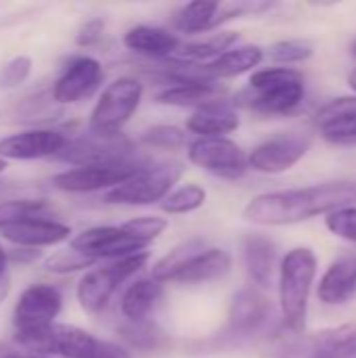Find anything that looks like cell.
Here are the masks:
<instances>
[{
  "label": "cell",
  "mask_w": 356,
  "mask_h": 358,
  "mask_svg": "<svg viewBox=\"0 0 356 358\" xmlns=\"http://www.w3.org/2000/svg\"><path fill=\"white\" fill-rule=\"evenodd\" d=\"M353 203H356L355 180H332L262 193L243 208V218L258 227H290Z\"/></svg>",
  "instance_id": "6da1fadb"
},
{
  "label": "cell",
  "mask_w": 356,
  "mask_h": 358,
  "mask_svg": "<svg viewBox=\"0 0 356 358\" xmlns=\"http://www.w3.org/2000/svg\"><path fill=\"white\" fill-rule=\"evenodd\" d=\"M15 342L21 348L42 357L132 358L124 346L101 340L82 327L65 323H52L44 329L15 334Z\"/></svg>",
  "instance_id": "7a4b0ae2"
},
{
  "label": "cell",
  "mask_w": 356,
  "mask_h": 358,
  "mask_svg": "<svg viewBox=\"0 0 356 358\" xmlns=\"http://www.w3.org/2000/svg\"><path fill=\"white\" fill-rule=\"evenodd\" d=\"M317 277V256L311 248L290 250L279 264V306L290 331L302 334L306 327L308 298Z\"/></svg>",
  "instance_id": "3957f363"
},
{
  "label": "cell",
  "mask_w": 356,
  "mask_h": 358,
  "mask_svg": "<svg viewBox=\"0 0 356 358\" xmlns=\"http://www.w3.org/2000/svg\"><path fill=\"white\" fill-rule=\"evenodd\" d=\"M147 262H149V252H141L120 260H111L99 268L86 271L76 289L80 308L86 315H101L111 302L113 294L120 289V285L126 283L130 277H134L141 268H145Z\"/></svg>",
  "instance_id": "277c9868"
},
{
  "label": "cell",
  "mask_w": 356,
  "mask_h": 358,
  "mask_svg": "<svg viewBox=\"0 0 356 358\" xmlns=\"http://www.w3.org/2000/svg\"><path fill=\"white\" fill-rule=\"evenodd\" d=\"M185 166L180 162L149 164L147 168L132 174L122 185L113 187L103 195L105 203L111 206H153L162 203L174 185L183 178Z\"/></svg>",
  "instance_id": "5b68a950"
},
{
  "label": "cell",
  "mask_w": 356,
  "mask_h": 358,
  "mask_svg": "<svg viewBox=\"0 0 356 358\" xmlns=\"http://www.w3.org/2000/svg\"><path fill=\"white\" fill-rule=\"evenodd\" d=\"M143 82L132 76H122L107 84L97 105L92 107L88 130L97 134H120L143 101Z\"/></svg>",
  "instance_id": "8992f818"
},
{
  "label": "cell",
  "mask_w": 356,
  "mask_h": 358,
  "mask_svg": "<svg viewBox=\"0 0 356 358\" xmlns=\"http://www.w3.org/2000/svg\"><path fill=\"white\" fill-rule=\"evenodd\" d=\"M55 159L65 162L73 168L82 166H107L124 164L134 159V145L126 134H97L84 132L69 138L67 145L55 155Z\"/></svg>",
  "instance_id": "52a82bcc"
},
{
  "label": "cell",
  "mask_w": 356,
  "mask_h": 358,
  "mask_svg": "<svg viewBox=\"0 0 356 358\" xmlns=\"http://www.w3.org/2000/svg\"><path fill=\"white\" fill-rule=\"evenodd\" d=\"M147 166H149L147 159L134 157L124 164L69 168L52 176V187L63 193H94V191L107 193Z\"/></svg>",
  "instance_id": "ba28073f"
},
{
  "label": "cell",
  "mask_w": 356,
  "mask_h": 358,
  "mask_svg": "<svg viewBox=\"0 0 356 358\" xmlns=\"http://www.w3.org/2000/svg\"><path fill=\"white\" fill-rule=\"evenodd\" d=\"M189 162L197 168L227 180H237L245 176L248 168V155L245 151L227 136L216 138H195L189 143Z\"/></svg>",
  "instance_id": "9c48e42d"
},
{
  "label": "cell",
  "mask_w": 356,
  "mask_h": 358,
  "mask_svg": "<svg viewBox=\"0 0 356 358\" xmlns=\"http://www.w3.org/2000/svg\"><path fill=\"white\" fill-rule=\"evenodd\" d=\"M311 134L306 132H283L277 134L258 147H254L248 155V168L262 174H283L292 170L311 149Z\"/></svg>",
  "instance_id": "30bf717a"
},
{
  "label": "cell",
  "mask_w": 356,
  "mask_h": 358,
  "mask_svg": "<svg viewBox=\"0 0 356 358\" xmlns=\"http://www.w3.org/2000/svg\"><path fill=\"white\" fill-rule=\"evenodd\" d=\"M61 308H63V296L57 287L48 283H34L25 287L13 310L15 334L36 331L57 323Z\"/></svg>",
  "instance_id": "8fae6325"
},
{
  "label": "cell",
  "mask_w": 356,
  "mask_h": 358,
  "mask_svg": "<svg viewBox=\"0 0 356 358\" xmlns=\"http://www.w3.org/2000/svg\"><path fill=\"white\" fill-rule=\"evenodd\" d=\"M73 250L88 256L90 260H120L132 254L147 252L149 243L126 233L122 227H92L71 239Z\"/></svg>",
  "instance_id": "7c38bea8"
},
{
  "label": "cell",
  "mask_w": 356,
  "mask_h": 358,
  "mask_svg": "<svg viewBox=\"0 0 356 358\" xmlns=\"http://www.w3.org/2000/svg\"><path fill=\"white\" fill-rule=\"evenodd\" d=\"M67 141L69 136L55 128H31L15 132L0 138V159L31 162L42 157H55L67 145Z\"/></svg>",
  "instance_id": "4fadbf2b"
},
{
  "label": "cell",
  "mask_w": 356,
  "mask_h": 358,
  "mask_svg": "<svg viewBox=\"0 0 356 358\" xmlns=\"http://www.w3.org/2000/svg\"><path fill=\"white\" fill-rule=\"evenodd\" d=\"M103 65L94 57H76L63 69L52 86V101L57 105H73L88 99L103 82Z\"/></svg>",
  "instance_id": "5bb4252c"
},
{
  "label": "cell",
  "mask_w": 356,
  "mask_h": 358,
  "mask_svg": "<svg viewBox=\"0 0 356 358\" xmlns=\"http://www.w3.org/2000/svg\"><path fill=\"white\" fill-rule=\"evenodd\" d=\"M0 237L15 248L40 250L67 241L71 237V229L55 218H31L0 227Z\"/></svg>",
  "instance_id": "9a60e30c"
},
{
  "label": "cell",
  "mask_w": 356,
  "mask_h": 358,
  "mask_svg": "<svg viewBox=\"0 0 356 358\" xmlns=\"http://www.w3.org/2000/svg\"><path fill=\"white\" fill-rule=\"evenodd\" d=\"M271 317V302L258 289H241L233 296L229 306V329L235 336L256 334Z\"/></svg>",
  "instance_id": "2e32d148"
},
{
  "label": "cell",
  "mask_w": 356,
  "mask_h": 358,
  "mask_svg": "<svg viewBox=\"0 0 356 358\" xmlns=\"http://www.w3.org/2000/svg\"><path fill=\"white\" fill-rule=\"evenodd\" d=\"M304 99V80L290 82L269 90H243L239 94V105H245L262 115H285L296 111Z\"/></svg>",
  "instance_id": "e0dca14e"
},
{
  "label": "cell",
  "mask_w": 356,
  "mask_h": 358,
  "mask_svg": "<svg viewBox=\"0 0 356 358\" xmlns=\"http://www.w3.org/2000/svg\"><path fill=\"white\" fill-rule=\"evenodd\" d=\"M227 94V88L214 80H195V82H183L166 86L157 92L155 101L159 105H172V107H208L214 103H222Z\"/></svg>",
  "instance_id": "ac0fdd59"
},
{
  "label": "cell",
  "mask_w": 356,
  "mask_h": 358,
  "mask_svg": "<svg viewBox=\"0 0 356 358\" xmlns=\"http://www.w3.org/2000/svg\"><path fill=\"white\" fill-rule=\"evenodd\" d=\"M356 294V256L346 254L329 264L319 281L317 296L323 304L340 306Z\"/></svg>",
  "instance_id": "d6986e66"
},
{
  "label": "cell",
  "mask_w": 356,
  "mask_h": 358,
  "mask_svg": "<svg viewBox=\"0 0 356 358\" xmlns=\"http://www.w3.org/2000/svg\"><path fill=\"white\" fill-rule=\"evenodd\" d=\"M233 258L227 250L220 248H206L199 252L193 260H189L170 283L180 285H197V283H210L216 279H222L231 273Z\"/></svg>",
  "instance_id": "ffe728a7"
},
{
  "label": "cell",
  "mask_w": 356,
  "mask_h": 358,
  "mask_svg": "<svg viewBox=\"0 0 356 358\" xmlns=\"http://www.w3.org/2000/svg\"><path fill=\"white\" fill-rule=\"evenodd\" d=\"M124 46L151 59H170L180 48V38L164 27L134 25L124 34Z\"/></svg>",
  "instance_id": "44dd1931"
},
{
  "label": "cell",
  "mask_w": 356,
  "mask_h": 358,
  "mask_svg": "<svg viewBox=\"0 0 356 358\" xmlns=\"http://www.w3.org/2000/svg\"><path fill=\"white\" fill-rule=\"evenodd\" d=\"M243 262L250 279L266 289L277 273V245L262 235H248L243 239Z\"/></svg>",
  "instance_id": "7402d4cb"
},
{
  "label": "cell",
  "mask_w": 356,
  "mask_h": 358,
  "mask_svg": "<svg viewBox=\"0 0 356 358\" xmlns=\"http://www.w3.org/2000/svg\"><path fill=\"white\" fill-rule=\"evenodd\" d=\"M239 128V115L229 103H214L201 109H195L187 120V130L197 134V138H216L227 136Z\"/></svg>",
  "instance_id": "603a6c76"
},
{
  "label": "cell",
  "mask_w": 356,
  "mask_h": 358,
  "mask_svg": "<svg viewBox=\"0 0 356 358\" xmlns=\"http://www.w3.org/2000/svg\"><path fill=\"white\" fill-rule=\"evenodd\" d=\"M162 298H164L162 283H157L151 277L138 279L132 285H128V289L124 292V296L120 300V310L128 323L147 321L149 315L153 313V308L162 302Z\"/></svg>",
  "instance_id": "cb8c5ba5"
},
{
  "label": "cell",
  "mask_w": 356,
  "mask_h": 358,
  "mask_svg": "<svg viewBox=\"0 0 356 358\" xmlns=\"http://www.w3.org/2000/svg\"><path fill=\"white\" fill-rule=\"evenodd\" d=\"M264 59V50L256 44H243V46H235L231 50H227L225 55H220L216 61L201 65L199 69L210 78V80H225V78H235L241 73L252 71L254 67H258Z\"/></svg>",
  "instance_id": "d4e9b609"
},
{
  "label": "cell",
  "mask_w": 356,
  "mask_h": 358,
  "mask_svg": "<svg viewBox=\"0 0 356 358\" xmlns=\"http://www.w3.org/2000/svg\"><path fill=\"white\" fill-rule=\"evenodd\" d=\"M304 355L306 358H356V323L317 331Z\"/></svg>",
  "instance_id": "484cf974"
},
{
  "label": "cell",
  "mask_w": 356,
  "mask_h": 358,
  "mask_svg": "<svg viewBox=\"0 0 356 358\" xmlns=\"http://www.w3.org/2000/svg\"><path fill=\"white\" fill-rule=\"evenodd\" d=\"M237 40H239V31H220V34H214L212 38L201 40V42H191L185 46L180 44V48L170 57V61L180 63V65L201 67V65L216 61L227 50L235 48Z\"/></svg>",
  "instance_id": "4316f807"
},
{
  "label": "cell",
  "mask_w": 356,
  "mask_h": 358,
  "mask_svg": "<svg viewBox=\"0 0 356 358\" xmlns=\"http://www.w3.org/2000/svg\"><path fill=\"white\" fill-rule=\"evenodd\" d=\"M206 250V241L204 239H187L178 245H174L166 256H162L153 268H151V279H155L157 283H170L174 279V275L189 262L193 260L199 252Z\"/></svg>",
  "instance_id": "83f0119b"
},
{
  "label": "cell",
  "mask_w": 356,
  "mask_h": 358,
  "mask_svg": "<svg viewBox=\"0 0 356 358\" xmlns=\"http://www.w3.org/2000/svg\"><path fill=\"white\" fill-rule=\"evenodd\" d=\"M31 218H52V208L46 199H8L0 201V227L31 220Z\"/></svg>",
  "instance_id": "f1b7e54d"
},
{
  "label": "cell",
  "mask_w": 356,
  "mask_h": 358,
  "mask_svg": "<svg viewBox=\"0 0 356 358\" xmlns=\"http://www.w3.org/2000/svg\"><path fill=\"white\" fill-rule=\"evenodd\" d=\"M206 199H208L206 189L195 182H189V185H183V187L170 191L168 197L159 203V208H162V212H166L170 216L191 214V212L204 208Z\"/></svg>",
  "instance_id": "f546056e"
},
{
  "label": "cell",
  "mask_w": 356,
  "mask_h": 358,
  "mask_svg": "<svg viewBox=\"0 0 356 358\" xmlns=\"http://www.w3.org/2000/svg\"><path fill=\"white\" fill-rule=\"evenodd\" d=\"M120 336L126 344H130L136 350H157L166 344V334L162 327L153 321H138L128 323L120 327Z\"/></svg>",
  "instance_id": "4dcf8cb0"
},
{
  "label": "cell",
  "mask_w": 356,
  "mask_h": 358,
  "mask_svg": "<svg viewBox=\"0 0 356 358\" xmlns=\"http://www.w3.org/2000/svg\"><path fill=\"white\" fill-rule=\"evenodd\" d=\"M42 266L52 275H71V273H80V271H90L94 266V260H90L88 256L80 254L73 248H63V250L48 254L44 258Z\"/></svg>",
  "instance_id": "1f68e13d"
},
{
  "label": "cell",
  "mask_w": 356,
  "mask_h": 358,
  "mask_svg": "<svg viewBox=\"0 0 356 358\" xmlns=\"http://www.w3.org/2000/svg\"><path fill=\"white\" fill-rule=\"evenodd\" d=\"M348 120H356V96H338L325 103L317 113H315V124L317 128H327L334 124H342Z\"/></svg>",
  "instance_id": "d6a6232c"
},
{
  "label": "cell",
  "mask_w": 356,
  "mask_h": 358,
  "mask_svg": "<svg viewBox=\"0 0 356 358\" xmlns=\"http://www.w3.org/2000/svg\"><path fill=\"white\" fill-rule=\"evenodd\" d=\"M141 143H145L147 147L174 151V149H180L187 145V132L172 124H157L143 132Z\"/></svg>",
  "instance_id": "836d02e7"
},
{
  "label": "cell",
  "mask_w": 356,
  "mask_h": 358,
  "mask_svg": "<svg viewBox=\"0 0 356 358\" xmlns=\"http://www.w3.org/2000/svg\"><path fill=\"white\" fill-rule=\"evenodd\" d=\"M304 80L302 73L294 67H269V69H258L250 76V90H269L277 88L290 82H300Z\"/></svg>",
  "instance_id": "e575fe53"
},
{
  "label": "cell",
  "mask_w": 356,
  "mask_h": 358,
  "mask_svg": "<svg viewBox=\"0 0 356 358\" xmlns=\"http://www.w3.org/2000/svg\"><path fill=\"white\" fill-rule=\"evenodd\" d=\"M168 227H170L168 218H162V216H136V218H130L128 222L122 224V229L126 233L134 235L141 241H147L149 245L159 235H164Z\"/></svg>",
  "instance_id": "d590c367"
},
{
  "label": "cell",
  "mask_w": 356,
  "mask_h": 358,
  "mask_svg": "<svg viewBox=\"0 0 356 358\" xmlns=\"http://www.w3.org/2000/svg\"><path fill=\"white\" fill-rule=\"evenodd\" d=\"M313 52H315V48L306 40H281L269 48V57L275 63H285V65L287 63H302V61L311 59Z\"/></svg>",
  "instance_id": "8d00e7d4"
},
{
  "label": "cell",
  "mask_w": 356,
  "mask_h": 358,
  "mask_svg": "<svg viewBox=\"0 0 356 358\" xmlns=\"http://www.w3.org/2000/svg\"><path fill=\"white\" fill-rule=\"evenodd\" d=\"M325 227L336 237L356 243V208L355 206H348V208H340V210L327 214Z\"/></svg>",
  "instance_id": "74e56055"
},
{
  "label": "cell",
  "mask_w": 356,
  "mask_h": 358,
  "mask_svg": "<svg viewBox=\"0 0 356 358\" xmlns=\"http://www.w3.org/2000/svg\"><path fill=\"white\" fill-rule=\"evenodd\" d=\"M31 67H34V63L25 55H19V57L6 61L0 67V88H17V86H21L29 78Z\"/></svg>",
  "instance_id": "f35d334b"
},
{
  "label": "cell",
  "mask_w": 356,
  "mask_h": 358,
  "mask_svg": "<svg viewBox=\"0 0 356 358\" xmlns=\"http://www.w3.org/2000/svg\"><path fill=\"white\" fill-rule=\"evenodd\" d=\"M321 134L327 143L340 145V147H355L356 145V120H348L342 124H334L327 128H321Z\"/></svg>",
  "instance_id": "ab89813d"
},
{
  "label": "cell",
  "mask_w": 356,
  "mask_h": 358,
  "mask_svg": "<svg viewBox=\"0 0 356 358\" xmlns=\"http://www.w3.org/2000/svg\"><path fill=\"white\" fill-rule=\"evenodd\" d=\"M103 29H105V23H103L101 19H90V21H86V23L82 25V29L78 31L76 42H78L80 46H92V44H97V42L101 40Z\"/></svg>",
  "instance_id": "60d3db41"
},
{
  "label": "cell",
  "mask_w": 356,
  "mask_h": 358,
  "mask_svg": "<svg viewBox=\"0 0 356 358\" xmlns=\"http://www.w3.org/2000/svg\"><path fill=\"white\" fill-rule=\"evenodd\" d=\"M6 256H8V264H31L40 258V252L27 248H15V250H6Z\"/></svg>",
  "instance_id": "b9f144b4"
},
{
  "label": "cell",
  "mask_w": 356,
  "mask_h": 358,
  "mask_svg": "<svg viewBox=\"0 0 356 358\" xmlns=\"http://www.w3.org/2000/svg\"><path fill=\"white\" fill-rule=\"evenodd\" d=\"M10 279L8 277V256H6V250L0 245V281H6Z\"/></svg>",
  "instance_id": "7bdbcfd3"
},
{
  "label": "cell",
  "mask_w": 356,
  "mask_h": 358,
  "mask_svg": "<svg viewBox=\"0 0 356 358\" xmlns=\"http://www.w3.org/2000/svg\"><path fill=\"white\" fill-rule=\"evenodd\" d=\"M4 358H50V357H42V355H19V352H6Z\"/></svg>",
  "instance_id": "ee69618b"
},
{
  "label": "cell",
  "mask_w": 356,
  "mask_h": 358,
  "mask_svg": "<svg viewBox=\"0 0 356 358\" xmlns=\"http://www.w3.org/2000/svg\"><path fill=\"white\" fill-rule=\"evenodd\" d=\"M348 84H350V88L356 92V71H353V73L348 76Z\"/></svg>",
  "instance_id": "f6af8a7d"
},
{
  "label": "cell",
  "mask_w": 356,
  "mask_h": 358,
  "mask_svg": "<svg viewBox=\"0 0 356 358\" xmlns=\"http://www.w3.org/2000/svg\"><path fill=\"white\" fill-rule=\"evenodd\" d=\"M4 168H6V162H4V159H0V172H4Z\"/></svg>",
  "instance_id": "bcb514c9"
},
{
  "label": "cell",
  "mask_w": 356,
  "mask_h": 358,
  "mask_svg": "<svg viewBox=\"0 0 356 358\" xmlns=\"http://www.w3.org/2000/svg\"><path fill=\"white\" fill-rule=\"evenodd\" d=\"M350 50H353V55H355V57H356V40H355V42H353V46H350Z\"/></svg>",
  "instance_id": "7dc6e473"
},
{
  "label": "cell",
  "mask_w": 356,
  "mask_h": 358,
  "mask_svg": "<svg viewBox=\"0 0 356 358\" xmlns=\"http://www.w3.org/2000/svg\"><path fill=\"white\" fill-rule=\"evenodd\" d=\"M2 189H4V187H2V182H0V191H2Z\"/></svg>",
  "instance_id": "c3c4849f"
}]
</instances>
